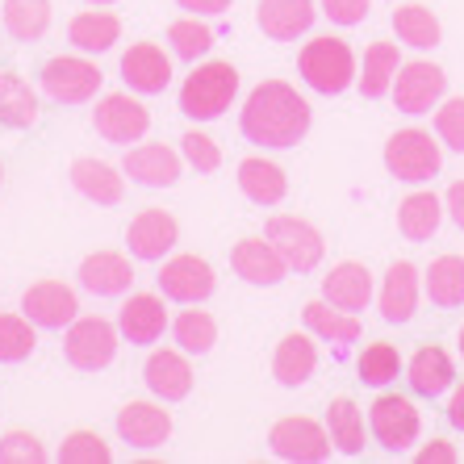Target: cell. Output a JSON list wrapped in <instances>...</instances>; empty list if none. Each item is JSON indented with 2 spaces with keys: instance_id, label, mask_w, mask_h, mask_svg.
<instances>
[{
  "instance_id": "cell-1",
  "label": "cell",
  "mask_w": 464,
  "mask_h": 464,
  "mask_svg": "<svg viewBox=\"0 0 464 464\" xmlns=\"http://www.w3.org/2000/svg\"><path fill=\"white\" fill-rule=\"evenodd\" d=\"M310 101L289 84V80H264L247 92L238 109V130L243 139L268 151H289L310 134Z\"/></svg>"
},
{
  "instance_id": "cell-2",
  "label": "cell",
  "mask_w": 464,
  "mask_h": 464,
  "mask_svg": "<svg viewBox=\"0 0 464 464\" xmlns=\"http://www.w3.org/2000/svg\"><path fill=\"white\" fill-rule=\"evenodd\" d=\"M297 72L314 92L339 97V92L356 84V51L335 34H318L297 51Z\"/></svg>"
},
{
  "instance_id": "cell-3",
  "label": "cell",
  "mask_w": 464,
  "mask_h": 464,
  "mask_svg": "<svg viewBox=\"0 0 464 464\" xmlns=\"http://www.w3.org/2000/svg\"><path fill=\"white\" fill-rule=\"evenodd\" d=\"M238 97V72L227 59H209V63L193 67V76H184L180 84V113L193 121H214L222 118Z\"/></svg>"
},
{
  "instance_id": "cell-4",
  "label": "cell",
  "mask_w": 464,
  "mask_h": 464,
  "mask_svg": "<svg viewBox=\"0 0 464 464\" xmlns=\"http://www.w3.org/2000/svg\"><path fill=\"white\" fill-rule=\"evenodd\" d=\"M38 84H43V92L54 105H88L105 84V72L84 54H54V59L43 63Z\"/></svg>"
},
{
  "instance_id": "cell-5",
  "label": "cell",
  "mask_w": 464,
  "mask_h": 464,
  "mask_svg": "<svg viewBox=\"0 0 464 464\" xmlns=\"http://www.w3.org/2000/svg\"><path fill=\"white\" fill-rule=\"evenodd\" d=\"M385 168H389V176H398V180H406V184H422V180H435V176H440L443 151H440V142L431 139V130L406 126V130H398V134H389Z\"/></svg>"
},
{
  "instance_id": "cell-6",
  "label": "cell",
  "mask_w": 464,
  "mask_h": 464,
  "mask_svg": "<svg viewBox=\"0 0 464 464\" xmlns=\"http://www.w3.org/2000/svg\"><path fill=\"white\" fill-rule=\"evenodd\" d=\"M118 343H121V331L118 323H109V318H76V323L63 331V356L72 368L80 372H101V368L113 364L118 356Z\"/></svg>"
},
{
  "instance_id": "cell-7",
  "label": "cell",
  "mask_w": 464,
  "mask_h": 464,
  "mask_svg": "<svg viewBox=\"0 0 464 464\" xmlns=\"http://www.w3.org/2000/svg\"><path fill=\"white\" fill-rule=\"evenodd\" d=\"M92 126L105 142L113 147H130V142H142L147 130H151V109L139 101V92H105L92 109Z\"/></svg>"
},
{
  "instance_id": "cell-8",
  "label": "cell",
  "mask_w": 464,
  "mask_h": 464,
  "mask_svg": "<svg viewBox=\"0 0 464 464\" xmlns=\"http://www.w3.org/2000/svg\"><path fill=\"white\" fill-rule=\"evenodd\" d=\"M264 235H268L272 247L285 256L289 272H314L326 256L323 230L314 227V222H305V218H297V214H272L268 227H264Z\"/></svg>"
},
{
  "instance_id": "cell-9",
  "label": "cell",
  "mask_w": 464,
  "mask_h": 464,
  "mask_svg": "<svg viewBox=\"0 0 464 464\" xmlns=\"http://www.w3.org/2000/svg\"><path fill=\"white\" fill-rule=\"evenodd\" d=\"M448 92V76H443V67L431 63V59H411V63L398 67V76H393V88H389V97L401 113H411V118H422V113H431L435 105L443 101Z\"/></svg>"
},
{
  "instance_id": "cell-10",
  "label": "cell",
  "mask_w": 464,
  "mask_h": 464,
  "mask_svg": "<svg viewBox=\"0 0 464 464\" xmlns=\"http://www.w3.org/2000/svg\"><path fill=\"white\" fill-rule=\"evenodd\" d=\"M268 448L272 456L281 460H293V464H318L331 456V431H326L318 419H305V414H289V419L272 422L268 431Z\"/></svg>"
},
{
  "instance_id": "cell-11",
  "label": "cell",
  "mask_w": 464,
  "mask_h": 464,
  "mask_svg": "<svg viewBox=\"0 0 464 464\" xmlns=\"http://www.w3.org/2000/svg\"><path fill=\"white\" fill-rule=\"evenodd\" d=\"M368 427H372V440L385 448V452H406L422 431L419 406L401 393H381L372 406H368Z\"/></svg>"
},
{
  "instance_id": "cell-12",
  "label": "cell",
  "mask_w": 464,
  "mask_h": 464,
  "mask_svg": "<svg viewBox=\"0 0 464 464\" xmlns=\"http://www.w3.org/2000/svg\"><path fill=\"white\" fill-rule=\"evenodd\" d=\"M155 281H160V293L168 302H180V305H201V302H209L218 289V276H214V268H209V259L188 256V251L163 259V268Z\"/></svg>"
},
{
  "instance_id": "cell-13",
  "label": "cell",
  "mask_w": 464,
  "mask_h": 464,
  "mask_svg": "<svg viewBox=\"0 0 464 464\" xmlns=\"http://www.w3.org/2000/svg\"><path fill=\"white\" fill-rule=\"evenodd\" d=\"M22 314L38 331H63L80 318V297L63 281H38L22 293Z\"/></svg>"
},
{
  "instance_id": "cell-14",
  "label": "cell",
  "mask_w": 464,
  "mask_h": 464,
  "mask_svg": "<svg viewBox=\"0 0 464 464\" xmlns=\"http://www.w3.org/2000/svg\"><path fill=\"white\" fill-rule=\"evenodd\" d=\"M180 243V222L168 209H142L126 227V251L142 264H160L168 251Z\"/></svg>"
},
{
  "instance_id": "cell-15",
  "label": "cell",
  "mask_w": 464,
  "mask_h": 464,
  "mask_svg": "<svg viewBox=\"0 0 464 464\" xmlns=\"http://www.w3.org/2000/svg\"><path fill=\"white\" fill-rule=\"evenodd\" d=\"M121 172L142 188H172L184 172V155L172 151L168 142H139V147H126Z\"/></svg>"
},
{
  "instance_id": "cell-16",
  "label": "cell",
  "mask_w": 464,
  "mask_h": 464,
  "mask_svg": "<svg viewBox=\"0 0 464 464\" xmlns=\"http://www.w3.org/2000/svg\"><path fill=\"white\" fill-rule=\"evenodd\" d=\"M230 268H235L247 285H256V289H272V285H281L285 276H289V264H285L281 251L272 247L268 235L238 238L235 247H230Z\"/></svg>"
},
{
  "instance_id": "cell-17",
  "label": "cell",
  "mask_w": 464,
  "mask_h": 464,
  "mask_svg": "<svg viewBox=\"0 0 464 464\" xmlns=\"http://www.w3.org/2000/svg\"><path fill=\"white\" fill-rule=\"evenodd\" d=\"M121 80L139 97H160L172 84V59L160 43H130V51L121 54Z\"/></svg>"
},
{
  "instance_id": "cell-18",
  "label": "cell",
  "mask_w": 464,
  "mask_h": 464,
  "mask_svg": "<svg viewBox=\"0 0 464 464\" xmlns=\"http://www.w3.org/2000/svg\"><path fill=\"white\" fill-rule=\"evenodd\" d=\"M168 297L163 293H130L126 305L118 310V331L126 343L134 347H151L168 331Z\"/></svg>"
},
{
  "instance_id": "cell-19",
  "label": "cell",
  "mask_w": 464,
  "mask_h": 464,
  "mask_svg": "<svg viewBox=\"0 0 464 464\" xmlns=\"http://www.w3.org/2000/svg\"><path fill=\"white\" fill-rule=\"evenodd\" d=\"M118 440L142 452H155L172 440V414L160 401H126L118 411Z\"/></svg>"
},
{
  "instance_id": "cell-20",
  "label": "cell",
  "mask_w": 464,
  "mask_h": 464,
  "mask_svg": "<svg viewBox=\"0 0 464 464\" xmlns=\"http://www.w3.org/2000/svg\"><path fill=\"white\" fill-rule=\"evenodd\" d=\"M142 381L160 401H184L193 393V364L180 347H160L142 364Z\"/></svg>"
},
{
  "instance_id": "cell-21",
  "label": "cell",
  "mask_w": 464,
  "mask_h": 464,
  "mask_svg": "<svg viewBox=\"0 0 464 464\" xmlns=\"http://www.w3.org/2000/svg\"><path fill=\"white\" fill-rule=\"evenodd\" d=\"M377 305L389 326H401L414 318V310H419V268H414L411 259H393L389 264L381 293H377Z\"/></svg>"
},
{
  "instance_id": "cell-22",
  "label": "cell",
  "mask_w": 464,
  "mask_h": 464,
  "mask_svg": "<svg viewBox=\"0 0 464 464\" xmlns=\"http://www.w3.org/2000/svg\"><path fill=\"white\" fill-rule=\"evenodd\" d=\"M80 289L92 293V297H121L134 285V264L121 251H92V256L80 264Z\"/></svg>"
},
{
  "instance_id": "cell-23",
  "label": "cell",
  "mask_w": 464,
  "mask_h": 464,
  "mask_svg": "<svg viewBox=\"0 0 464 464\" xmlns=\"http://www.w3.org/2000/svg\"><path fill=\"white\" fill-rule=\"evenodd\" d=\"M314 17H318L314 0H259L256 5V22L272 43H297L302 34H310Z\"/></svg>"
},
{
  "instance_id": "cell-24",
  "label": "cell",
  "mask_w": 464,
  "mask_h": 464,
  "mask_svg": "<svg viewBox=\"0 0 464 464\" xmlns=\"http://www.w3.org/2000/svg\"><path fill=\"white\" fill-rule=\"evenodd\" d=\"M235 180H238V193L247 197L251 206H264V209L281 206L285 193H289V176H285V168L281 163H272V160H264V155H247V160L238 163Z\"/></svg>"
},
{
  "instance_id": "cell-25",
  "label": "cell",
  "mask_w": 464,
  "mask_h": 464,
  "mask_svg": "<svg viewBox=\"0 0 464 464\" xmlns=\"http://www.w3.org/2000/svg\"><path fill=\"white\" fill-rule=\"evenodd\" d=\"M406 381H411L419 398H440V393H448L456 385V364L440 343H422L411 356V364H406Z\"/></svg>"
},
{
  "instance_id": "cell-26",
  "label": "cell",
  "mask_w": 464,
  "mask_h": 464,
  "mask_svg": "<svg viewBox=\"0 0 464 464\" xmlns=\"http://www.w3.org/2000/svg\"><path fill=\"white\" fill-rule=\"evenodd\" d=\"M323 297L347 314L368 310V302H372V272L364 264H356V259H343L323 276Z\"/></svg>"
},
{
  "instance_id": "cell-27",
  "label": "cell",
  "mask_w": 464,
  "mask_h": 464,
  "mask_svg": "<svg viewBox=\"0 0 464 464\" xmlns=\"http://www.w3.org/2000/svg\"><path fill=\"white\" fill-rule=\"evenodd\" d=\"M72 184L92 206H121V197H126V176L105 160H76L72 163Z\"/></svg>"
},
{
  "instance_id": "cell-28",
  "label": "cell",
  "mask_w": 464,
  "mask_h": 464,
  "mask_svg": "<svg viewBox=\"0 0 464 464\" xmlns=\"http://www.w3.org/2000/svg\"><path fill=\"white\" fill-rule=\"evenodd\" d=\"M314 368H318L314 335H297V331H289V335L276 343V352H272V377L281 381L285 389L305 385V381L314 377Z\"/></svg>"
},
{
  "instance_id": "cell-29",
  "label": "cell",
  "mask_w": 464,
  "mask_h": 464,
  "mask_svg": "<svg viewBox=\"0 0 464 464\" xmlns=\"http://www.w3.org/2000/svg\"><path fill=\"white\" fill-rule=\"evenodd\" d=\"M118 38H121V17L105 9H84L67 25V43L80 54H105L118 46Z\"/></svg>"
},
{
  "instance_id": "cell-30",
  "label": "cell",
  "mask_w": 464,
  "mask_h": 464,
  "mask_svg": "<svg viewBox=\"0 0 464 464\" xmlns=\"http://www.w3.org/2000/svg\"><path fill=\"white\" fill-rule=\"evenodd\" d=\"M302 323H305V331H310L314 339H323V343H356L360 331H364L356 314L339 310V305H331L326 297L302 305Z\"/></svg>"
},
{
  "instance_id": "cell-31",
  "label": "cell",
  "mask_w": 464,
  "mask_h": 464,
  "mask_svg": "<svg viewBox=\"0 0 464 464\" xmlns=\"http://www.w3.org/2000/svg\"><path fill=\"white\" fill-rule=\"evenodd\" d=\"M38 118L43 109H38V92L30 88V80H22L17 72H0V126L34 130Z\"/></svg>"
},
{
  "instance_id": "cell-32",
  "label": "cell",
  "mask_w": 464,
  "mask_h": 464,
  "mask_svg": "<svg viewBox=\"0 0 464 464\" xmlns=\"http://www.w3.org/2000/svg\"><path fill=\"white\" fill-rule=\"evenodd\" d=\"M422 289L440 310H456L464 305V256H440L431 259V268L422 272Z\"/></svg>"
},
{
  "instance_id": "cell-33",
  "label": "cell",
  "mask_w": 464,
  "mask_h": 464,
  "mask_svg": "<svg viewBox=\"0 0 464 464\" xmlns=\"http://www.w3.org/2000/svg\"><path fill=\"white\" fill-rule=\"evenodd\" d=\"M443 222V201L435 193H411V197H401V206H398V230L411 243H422V238H431L435 230H440Z\"/></svg>"
},
{
  "instance_id": "cell-34",
  "label": "cell",
  "mask_w": 464,
  "mask_h": 464,
  "mask_svg": "<svg viewBox=\"0 0 464 464\" xmlns=\"http://www.w3.org/2000/svg\"><path fill=\"white\" fill-rule=\"evenodd\" d=\"M401 67V54H398V43H372L364 51V72L356 76L360 92L368 101H381L393 88V76H398Z\"/></svg>"
},
{
  "instance_id": "cell-35",
  "label": "cell",
  "mask_w": 464,
  "mask_h": 464,
  "mask_svg": "<svg viewBox=\"0 0 464 464\" xmlns=\"http://www.w3.org/2000/svg\"><path fill=\"white\" fill-rule=\"evenodd\" d=\"M393 34H398V43L414 46V51H431L443 38L440 17L431 13V5H398L393 9Z\"/></svg>"
},
{
  "instance_id": "cell-36",
  "label": "cell",
  "mask_w": 464,
  "mask_h": 464,
  "mask_svg": "<svg viewBox=\"0 0 464 464\" xmlns=\"http://www.w3.org/2000/svg\"><path fill=\"white\" fill-rule=\"evenodd\" d=\"M326 431H331L335 452H343V456L364 452V411H360L352 398L331 401V411H326Z\"/></svg>"
},
{
  "instance_id": "cell-37",
  "label": "cell",
  "mask_w": 464,
  "mask_h": 464,
  "mask_svg": "<svg viewBox=\"0 0 464 464\" xmlns=\"http://www.w3.org/2000/svg\"><path fill=\"white\" fill-rule=\"evenodd\" d=\"M5 30L17 43H38L51 30V0H5Z\"/></svg>"
},
{
  "instance_id": "cell-38",
  "label": "cell",
  "mask_w": 464,
  "mask_h": 464,
  "mask_svg": "<svg viewBox=\"0 0 464 464\" xmlns=\"http://www.w3.org/2000/svg\"><path fill=\"white\" fill-rule=\"evenodd\" d=\"M172 339L180 352H188V356H209L218 343V323L209 310H184L180 318L172 323Z\"/></svg>"
},
{
  "instance_id": "cell-39",
  "label": "cell",
  "mask_w": 464,
  "mask_h": 464,
  "mask_svg": "<svg viewBox=\"0 0 464 464\" xmlns=\"http://www.w3.org/2000/svg\"><path fill=\"white\" fill-rule=\"evenodd\" d=\"M38 347V326L25 314H0V364H22Z\"/></svg>"
},
{
  "instance_id": "cell-40",
  "label": "cell",
  "mask_w": 464,
  "mask_h": 464,
  "mask_svg": "<svg viewBox=\"0 0 464 464\" xmlns=\"http://www.w3.org/2000/svg\"><path fill=\"white\" fill-rule=\"evenodd\" d=\"M168 46H172L176 59H184V63H197L201 54L214 51V30H209L201 17H180V22L168 25Z\"/></svg>"
},
{
  "instance_id": "cell-41",
  "label": "cell",
  "mask_w": 464,
  "mask_h": 464,
  "mask_svg": "<svg viewBox=\"0 0 464 464\" xmlns=\"http://www.w3.org/2000/svg\"><path fill=\"white\" fill-rule=\"evenodd\" d=\"M356 372H360V381H364V385L385 389L389 381H398V372H401L398 347H393V343H368L364 352H360V360H356Z\"/></svg>"
},
{
  "instance_id": "cell-42",
  "label": "cell",
  "mask_w": 464,
  "mask_h": 464,
  "mask_svg": "<svg viewBox=\"0 0 464 464\" xmlns=\"http://www.w3.org/2000/svg\"><path fill=\"white\" fill-rule=\"evenodd\" d=\"M113 448L97 431H72L59 443V464H109Z\"/></svg>"
},
{
  "instance_id": "cell-43",
  "label": "cell",
  "mask_w": 464,
  "mask_h": 464,
  "mask_svg": "<svg viewBox=\"0 0 464 464\" xmlns=\"http://www.w3.org/2000/svg\"><path fill=\"white\" fill-rule=\"evenodd\" d=\"M180 155H184V163H188L197 176H209V172L222 168V147H218L209 134H201V130H188V134H184Z\"/></svg>"
},
{
  "instance_id": "cell-44",
  "label": "cell",
  "mask_w": 464,
  "mask_h": 464,
  "mask_svg": "<svg viewBox=\"0 0 464 464\" xmlns=\"http://www.w3.org/2000/svg\"><path fill=\"white\" fill-rule=\"evenodd\" d=\"M435 134L448 151L464 155V97H448L435 105Z\"/></svg>"
},
{
  "instance_id": "cell-45",
  "label": "cell",
  "mask_w": 464,
  "mask_h": 464,
  "mask_svg": "<svg viewBox=\"0 0 464 464\" xmlns=\"http://www.w3.org/2000/svg\"><path fill=\"white\" fill-rule=\"evenodd\" d=\"M43 460H46V448L38 435L9 431L0 440V464H43Z\"/></svg>"
},
{
  "instance_id": "cell-46",
  "label": "cell",
  "mask_w": 464,
  "mask_h": 464,
  "mask_svg": "<svg viewBox=\"0 0 464 464\" xmlns=\"http://www.w3.org/2000/svg\"><path fill=\"white\" fill-rule=\"evenodd\" d=\"M372 9V0H323V13L335 25H360Z\"/></svg>"
},
{
  "instance_id": "cell-47",
  "label": "cell",
  "mask_w": 464,
  "mask_h": 464,
  "mask_svg": "<svg viewBox=\"0 0 464 464\" xmlns=\"http://www.w3.org/2000/svg\"><path fill=\"white\" fill-rule=\"evenodd\" d=\"M419 464H456L460 456H456V448L448 440H431L427 448H419V456H414Z\"/></svg>"
},
{
  "instance_id": "cell-48",
  "label": "cell",
  "mask_w": 464,
  "mask_h": 464,
  "mask_svg": "<svg viewBox=\"0 0 464 464\" xmlns=\"http://www.w3.org/2000/svg\"><path fill=\"white\" fill-rule=\"evenodd\" d=\"M184 13H193V17H218V13H227L235 0H176Z\"/></svg>"
},
{
  "instance_id": "cell-49",
  "label": "cell",
  "mask_w": 464,
  "mask_h": 464,
  "mask_svg": "<svg viewBox=\"0 0 464 464\" xmlns=\"http://www.w3.org/2000/svg\"><path fill=\"white\" fill-rule=\"evenodd\" d=\"M443 209H448V218L464 230V180L448 184V193H443Z\"/></svg>"
},
{
  "instance_id": "cell-50",
  "label": "cell",
  "mask_w": 464,
  "mask_h": 464,
  "mask_svg": "<svg viewBox=\"0 0 464 464\" xmlns=\"http://www.w3.org/2000/svg\"><path fill=\"white\" fill-rule=\"evenodd\" d=\"M448 422H452L456 431H464V381L452 389V398H448Z\"/></svg>"
},
{
  "instance_id": "cell-51",
  "label": "cell",
  "mask_w": 464,
  "mask_h": 464,
  "mask_svg": "<svg viewBox=\"0 0 464 464\" xmlns=\"http://www.w3.org/2000/svg\"><path fill=\"white\" fill-rule=\"evenodd\" d=\"M456 347H460V356H464V323H460V331H456Z\"/></svg>"
},
{
  "instance_id": "cell-52",
  "label": "cell",
  "mask_w": 464,
  "mask_h": 464,
  "mask_svg": "<svg viewBox=\"0 0 464 464\" xmlns=\"http://www.w3.org/2000/svg\"><path fill=\"white\" fill-rule=\"evenodd\" d=\"M88 5H118V0H88Z\"/></svg>"
},
{
  "instance_id": "cell-53",
  "label": "cell",
  "mask_w": 464,
  "mask_h": 464,
  "mask_svg": "<svg viewBox=\"0 0 464 464\" xmlns=\"http://www.w3.org/2000/svg\"><path fill=\"white\" fill-rule=\"evenodd\" d=\"M0 184H5V168H0Z\"/></svg>"
}]
</instances>
